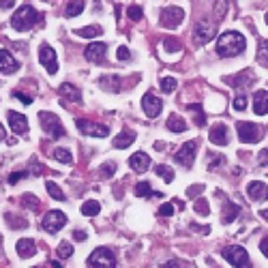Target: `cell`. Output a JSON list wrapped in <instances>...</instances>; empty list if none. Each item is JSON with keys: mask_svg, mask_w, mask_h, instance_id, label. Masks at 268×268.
<instances>
[{"mask_svg": "<svg viewBox=\"0 0 268 268\" xmlns=\"http://www.w3.org/2000/svg\"><path fill=\"white\" fill-rule=\"evenodd\" d=\"M245 47H247V41L238 30H228V33H223L217 39L215 51H217V56H221V58H232V56L243 54Z\"/></svg>", "mask_w": 268, "mask_h": 268, "instance_id": "obj_1", "label": "cell"}, {"mask_svg": "<svg viewBox=\"0 0 268 268\" xmlns=\"http://www.w3.org/2000/svg\"><path fill=\"white\" fill-rule=\"evenodd\" d=\"M39 19H41V15L37 13V9H33L30 5H24V7H19L15 15L11 17V26L15 30H28V28H33Z\"/></svg>", "mask_w": 268, "mask_h": 268, "instance_id": "obj_2", "label": "cell"}, {"mask_svg": "<svg viewBox=\"0 0 268 268\" xmlns=\"http://www.w3.org/2000/svg\"><path fill=\"white\" fill-rule=\"evenodd\" d=\"M39 122H41V129H43L49 138H65L67 136V131L63 127V122H60V118L56 114H51V112H41L39 114Z\"/></svg>", "mask_w": 268, "mask_h": 268, "instance_id": "obj_3", "label": "cell"}, {"mask_svg": "<svg viewBox=\"0 0 268 268\" xmlns=\"http://www.w3.org/2000/svg\"><path fill=\"white\" fill-rule=\"evenodd\" d=\"M88 268H116V255L108 247H97L88 255Z\"/></svg>", "mask_w": 268, "mask_h": 268, "instance_id": "obj_4", "label": "cell"}, {"mask_svg": "<svg viewBox=\"0 0 268 268\" xmlns=\"http://www.w3.org/2000/svg\"><path fill=\"white\" fill-rule=\"evenodd\" d=\"M221 255L228 260L234 268H251V260H249V253H247L245 247L240 245H230L225 247V249L221 251Z\"/></svg>", "mask_w": 268, "mask_h": 268, "instance_id": "obj_5", "label": "cell"}, {"mask_svg": "<svg viewBox=\"0 0 268 268\" xmlns=\"http://www.w3.org/2000/svg\"><path fill=\"white\" fill-rule=\"evenodd\" d=\"M215 35H217V24L206 17H202L200 22L193 26V43L195 45H206L210 39H215Z\"/></svg>", "mask_w": 268, "mask_h": 268, "instance_id": "obj_6", "label": "cell"}, {"mask_svg": "<svg viewBox=\"0 0 268 268\" xmlns=\"http://www.w3.org/2000/svg\"><path fill=\"white\" fill-rule=\"evenodd\" d=\"M198 148H200V140H191L187 144H182L178 148V152L174 154V161L180 163L184 168H191L193 161H195V154H198Z\"/></svg>", "mask_w": 268, "mask_h": 268, "instance_id": "obj_7", "label": "cell"}, {"mask_svg": "<svg viewBox=\"0 0 268 268\" xmlns=\"http://www.w3.org/2000/svg\"><path fill=\"white\" fill-rule=\"evenodd\" d=\"M65 225H67V215L60 212V210H49V212H45L43 221H41V228H43L47 234H56V232L63 230Z\"/></svg>", "mask_w": 268, "mask_h": 268, "instance_id": "obj_8", "label": "cell"}, {"mask_svg": "<svg viewBox=\"0 0 268 268\" xmlns=\"http://www.w3.org/2000/svg\"><path fill=\"white\" fill-rule=\"evenodd\" d=\"M77 129L84 133V136H90V138H105L110 136V129L105 125H99V122H92L88 118H77L75 120Z\"/></svg>", "mask_w": 268, "mask_h": 268, "instance_id": "obj_9", "label": "cell"}, {"mask_svg": "<svg viewBox=\"0 0 268 268\" xmlns=\"http://www.w3.org/2000/svg\"><path fill=\"white\" fill-rule=\"evenodd\" d=\"M236 129H238L240 142H245V144H255V142H260L264 138L262 136V129L257 127V125H251V122H238Z\"/></svg>", "mask_w": 268, "mask_h": 268, "instance_id": "obj_10", "label": "cell"}, {"mask_svg": "<svg viewBox=\"0 0 268 268\" xmlns=\"http://www.w3.org/2000/svg\"><path fill=\"white\" fill-rule=\"evenodd\" d=\"M184 22V11L180 7H168L161 15V26L163 28H178Z\"/></svg>", "mask_w": 268, "mask_h": 268, "instance_id": "obj_11", "label": "cell"}, {"mask_svg": "<svg viewBox=\"0 0 268 268\" xmlns=\"http://www.w3.org/2000/svg\"><path fill=\"white\" fill-rule=\"evenodd\" d=\"M39 60H41V65H43L47 69V73L49 75H54L56 71H58V60H56V51L51 49L47 43L41 45L39 49Z\"/></svg>", "mask_w": 268, "mask_h": 268, "instance_id": "obj_12", "label": "cell"}, {"mask_svg": "<svg viewBox=\"0 0 268 268\" xmlns=\"http://www.w3.org/2000/svg\"><path fill=\"white\" fill-rule=\"evenodd\" d=\"M142 108H144V112H146L148 118H157L161 114V110H163V101L159 97H154L152 92H146V95L142 97Z\"/></svg>", "mask_w": 268, "mask_h": 268, "instance_id": "obj_13", "label": "cell"}, {"mask_svg": "<svg viewBox=\"0 0 268 268\" xmlns=\"http://www.w3.org/2000/svg\"><path fill=\"white\" fill-rule=\"evenodd\" d=\"M7 120H9V127H11V131H15L17 136H24V133H28V118L24 114L9 110L7 112Z\"/></svg>", "mask_w": 268, "mask_h": 268, "instance_id": "obj_14", "label": "cell"}, {"mask_svg": "<svg viewBox=\"0 0 268 268\" xmlns=\"http://www.w3.org/2000/svg\"><path fill=\"white\" fill-rule=\"evenodd\" d=\"M105 54H108L105 43H90L84 49V56H86L88 63H103V60H105Z\"/></svg>", "mask_w": 268, "mask_h": 268, "instance_id": "obj_15", "label": "cell"}, {"mask_svg": "<svg viewBox=\"0 0 268 268\" xmlns=\"http://www.w3.org/2000/svg\"><path fill=\"white\" fill-rule=\"evenodd\" d=\"M247 195L255 202H264V200H268V184H264L260 180H253V182L247 184Z\"/></svg>", "mask_w": 268, "mask_h": 268, "instance_id": "obj_16", "label": "cell"}, {"mask_svg": "<svg viewBox=\"0 0 268 268\" xmlns=\"http://www.w3.org/2000/svg\"><path fill=\"white\" fill-rule=\"evenodd\" d=\"M17 60L9 54L7 49H0V73L3 75H11V73H17Z\"/></svg>", "mask_w": 268, "mask_h": 268, "instance_id": "obj_17", "label": "cell"}, {"mask_svg": "<svg viewBox=\"0 0 268 268\" xmlns=\"http://www.w3.org/2000/svg\"><path fill=\"white\" fill-rule=\"evenodd\" d=\"M129 166H131L133 172L142 174V172H146V170L152 166V161H150V157H148L146 152H136V154H133V157L129 159Z\"/></svg>", "mask_w": 268, "mask_h": 268, "instance_id": "obj_18", "label": "cell"}, {"mask_svg": "<svg viewBox=\"0 0 268 268\" xmlns=\"http://www.w3.org/2000/svg\"><path fill=\"white\" fill-rule=\"evenodd\" d=\"M15 251L19 257H33V255H37V245L33 238H19L15 245Z\"/></svg>", "mask_w": 268, "mask_h": 268, "instance_id": "obj_19", "label": "cell"}, {"mask_svg": "<svg viewBox=\"0 0 268 268\" xmlns=\"http://www.w3.org/2000/svg\"><path fill=\"white\" fill-rule=\"evenodd\" d=\"M223 200H225V204H223V215H221V221H223V223H232L236 217H238L240 206H238V204H234V202H230L228 198H225V195H223Z\"/></svg>", "mask_w": 268, "mask_h": 268, "instance_id": "obj_20", "label": "cell"}, {"mask_svg": "<svg viewBox=\"0 0 268 268\" xmlns=\"http://www.w3.org/2000/svg\"><path fill=\"white\" fill-rule=\"evenodd\" d=\"M210 142L212 144H217V146H225L230 140H228V127L225 125H215L212 129H210Z\"/></svg>", "mask_w": 268, "mask_h": 268, "instance_id": "obj_21", "label": "cell"}, {"mask_svg": "<svg viewBox=\"0 0 268 268\" xmlns=\"http://www.w3.org/2000/svg\"><path fill=\"white\" fill-rule=\"evenodd\" d=\"M253 110L260 116L268 112V90H257L253 95Z\"/></svg>", "mask_w": 268, "mask_h": 268, "instance_id": "obj_22", "label": "cell"}, {"mask_svg": "<svg viewBox=\"0 0 268 268\" xmlns=\"http://www.w3.org/2000/svg\"><path fill=\"white\" fill-rule=\"evenodd\" d=\"M58 92H60V97H63L65 101H71V103H79L82 101V92L73 84H63L58 88Z\"/></svg>", "mask_w": 268, "mask_h": 268, "instance_id": "obj_23", "label": "cell"}, {"mask_svg": "<svg viewBox=\"0 0 268 268\" xmlns=\"http://www.w3.org/2000/svg\"><path fill=\"white\" fill-rule=\"evenodd\" d=\"M136 142V133L133 131H122L120 136L114 138V148H127L131 144Z\"/></svg>", "mask_w": 268, "mask_h": 268, "instance_id": "obj_24", "label": "cell"}, {"mask_svg": "<svg viewBox=\"0 0 268 268\" xmlns=\"http://www.w3.org/2000/svg\"><path fill=\"white\" fill-rule=\"evenodd\" d=\"M5 219H7V225H9L11 230H24V228H28V221H26L24 217H17V215L7 212Z\"/></svg>", "mask_w": 268, "mask_h": 268, "instance_id": "obj_25", "label": "cell"}, {"mask_svg": "<svg viewBox=\"0 0 268 268\" xmlns=\"http://www.w3.org/2000/svg\"><path fill=\"white\" fill-rule=\"evenodd\" d=\"M136 195H138V198H146V195H150V198H161V193L152 191L150 182H138L136 184Z\"/></svg>", "mask_w": 268, "mask_h": 268, "instance_id": "obj_26", "label": "cell"}, {"mask_svg": "<svg viewBox=\"0 0 268 268\" xmlns=\"http://www.w3.org/2000/svg\"><path fill=\"white\" fill-rule=\"evenodd\" d=\"M170 131H174V133H182V131H187V122H184L180 116H176V114H172L170 118H168V125H166Z\"/></svg>", "mask_w": 268, "mask_h": 268, "instance_id": "obj_27", "label": "cell"}, {"mask_svg": "<svg viewBox=\"0 0 268 268\" xmlns=\"http://www.w3.org/2000/svg\"><path fill=\"white\" fill-rule=\"evenodd\" d=\"M212 13H215V22H223L225 13H228V0H215V7H212Z\"/></svg>", "mask_w": 268, "mask_h": 268, "instance_id": "obj_28", "label": "cell"}, {"mask_svg": "<svg viewBox=\"0 0 268 268\" xmlns=\"http://www.w3.org/2000/svg\"><path fill=\"white\" fill-rule=\"evenodd\" d=\"M84 11V0H71V3L65 7V15L67 17H75Z\"/></svg>", "mask_w": 268, "mask_h": 268, "instance_id": "obj_29", "label": "cell"}, {"mask_svg": "<svg viewBox=\"0 0 268 268\" xmlns=\"http://www.w3.org/2000/svg\"><path fill=\"white\" fill-rule=\"evenodd\" d=\"M101 210V204L97 200H88L82 204V215H86V217H95V215H99Z\"/></svg>", "mask_w": 268, "mask_h": 268, "instance_id": "obj_30", "label": "cell"}, {"mask_svg": "<svg viewBox=\"0 0 268 268\" xmlns=\"http://www.w3.org/2000/svg\"><path fill=\"white\" fill-rule=\"evenodd\" d=\"M99 84H101V88H105V90H120V77H112V75H105V77H101L99 79Z\"/></svg>", "mask_w": 268, "mask_h": 268, "instance_id": "obj_31", "label": "cell"}, {"mask_svg": "<svg viewBox=\"0 0 268 268\" xmlns=\"http://www.w3.org/2000/svg\"><path fill=\"white\" fill-rule=\"evenodd\" d=\"M75 33H77L82 39H92V37H99V35H103V30H101V26H86V28H79V30H75Z\"/></svg>", "mask_w": 268, "mask_h": 268, "instance_id": "obj_32", "label": "cell"}, {"mask_svg": "<svg viewBox=\"0 0 268 268\" xmlns=\"http://www.w3.org/2000/svg\"><path fill=\"white\" fill-rule=\"evenodd\" d=\"M189 110L195 112V125H198L200 129L206 127V116H204V112H202V108L198 105V103H189Z\"/></svg>", "mask_w": 268, "mask_h": 268, "instance_id": "obj_33", "label": "cell"}, {"mask_svg": "<svg viewBox=\"0 0 268 268\" xmlns=\"http://www.w3.org/2000/svg\"><path fill=\"white\" fill-rule=\"evenodd\" d=\"M45 187H47V191H49V195H51V198H54V200H58V202H65L67 200V195L63 193V189H58V184L56 182H47L45 184Z\"/></svg>", "mask_w": 268, "mask_h": 268, "instance_id": "obj_34", "label": "cell"}, {"mask_svg": "<svg viewBox=\"0 0 268 268\" xmlns=\"http://www.w3.org/2000/svg\"><path fill=\"white\" fill-rule=\"evenodd\" d=\"M56 253H58L60 260H67V257L73 255V245H71V243H60L58 249H56Z\"/></svg>", "mask_w": 268, "mask_h": 268, "instance_id": "obj_35", "label": "cell"}, {"mask_svg": "<svg viewBox=\"0 0 268 268\" xmlns=\"http://www.w3.org/2000/svg\"><path fill=\"white\" fill-rule=\"evenodd\" d=\"M51 157H54L56 161H63V163H71V161H73V157H71V152L67 148H54Z\"/></svg>", "mask_w": 268, "mask_h": 268, "instance_id": "obj_36", "label": "cell"}, {"mask_svg": "<svg viewBox=\"0 0 268 268\" xmlns=\"http://www.w3.org/2000/svg\"><path fill=\"white\" fill-rule=\"evenodd\" d=\"M154 172H157V176H161L166 182H172V180H174V172H172L170 166H157V168H154Z\"/></svg>", "mask_w": 268, "mask_h": 268, "instance_id": "obj_37", "label": "cell"}, {"mask_svg": "<svg viewBox=\"0 0 268 268\" xmlns=\"http://www.w3.org/2000/svg\"><path fill=\"white\" fill-rule=\"evenodd\" d=\"M114 172H116V163H114V161H108V163H103V166L99 168L101 178H110V176H114Z\"/></svg>", "mask_w": 268, "mask_h": 268, "instance_id": "obj_38", "label": "cell"}, {"mask_svg": "<svg viewBox=\"0 0 268 268\" xmlns=\"http://www.w3.org/2000/svg\"><path fill=\"white\" fill-rule=\"evenodd\" d=\"M178 86V82L174 77H161V90L166 92V95H170V92H174Z\"/></svg>", "mask_w": 268, "mask_h": 268, "instance_id": "obj_39", "label": "cell"}, {"mask_svg": "<svg viewBox=\"0 0 268 268\" xmlns=\"http://www.w3.org/2000/svg\"><path fill=\"white\" fill-rule=\"evenodd\" d=\"M193 210L198 212V215H202V217H206V215L210 212L208 202H206V200H198V202H195V206H193Z\"/></svg>", "mask_w": 268, "mask_h": 268, "instance_id": "obj_40", "label": "cell"}, {"mask_svg": "<svg viewBox=\"0 0 268 268\" xmlns=\"http://www.w3.org/2000/svg\"><path fill=\"white\" fill-rule=\"evenodd\" d=\"M163 49H166V51H180L182 45L178 43L176 39H166V41H163Z\"/></svg>", "mask_w": 268, "mask_h": 268, "instance_id": "obj_41", "label": "cell"}, {"mask_svg": "<svg viewBox=\"0 0 268 268\" xmlns=\"http://www.w3.org/2000/svg\"><path fill=\"white\" fill-rule=\"evenodd\" d=\"M127 15H129L131 22H140V19H142V7H129Z\"/></svg>", "mask_w": 268, "mask_h": 268, "instance_id": "obj_42", "label": "cell"}, {"mask_svg": "<svg viewBox=\"0 0 268 268\" xmlns=\"http://www.w3.org/2000/svg\"><path fill=\"white\" fill-rule=\"evenodd\" d=\"M22 206H26V208H28V206H30V208H33V210H37V206H39V200L35 198V195H22Z\"/></svg>", "mask_w": 268, "mask_h": 268, "instance_id": "obj_43", "label": "cell"}, {"mask_svg": "<svg viewBox=\"0 0 268 268\" xmlns=\"http://www.w3.org/2000/svg\"><path fill=\"white\" fill-rule=\"evenodd\" d=\"M13 97H15V99H19V101H22L24 105H30V103H33V97H30V95H24L22 90H15V92H13Z\"/></svg>", "mask_w": 268, "mask_h": 268, "instance_id": "obj_44", "label": "cell"}, {"mask_svg": "<svg viewBox=\"0 0 268 268\" xmlns=\"http://www.w3.org/2000/svg\"><path fill=\"white\" fill-rule=\"evenodd\" d=\"M28 176V170H24V172H15V174H11L9 176V184H15V182H19L22 178H26Z\"/></svg>", "mask_w": 268, "mask_h": 268, "instance_id": "obj_45", "label": "cell"}, {"mask_svg": "<svg viewBox=\"0 0 268 268\" xmlns=\"http://www.w3.org/2000/svg\"><path fill=\"white\" fill-rule=\"evenodd\" d=\"M247 108V97L245 95H240V97H236L234 99V110H238V112H243Z\"/></svg>", "mask_w": 268, "mask_h": 268, "instance_id": "obj_46", "label": "cell"}, {"mask_svg": "<svg viewBox=\"0 0 268 268\" xmlns=\"http://www.w3.org/2000/svg\"><path fill=\"white\" fill-rule=\"evenodd\" d=\"M172 215H174L172 204H163L161 208H159V217H172Z\"/></svg>", "mask_w": 268, "mask_h": 268, "instance_id": "obj_47", "label": "cell"}, {"mask_svg": "<svg viewBox=\"0 0 268 268\" xmlns=\"http://www.w3.org/2000/svg\"><path fill=\"white\" fill-rule=\"evenodd\" d=\"M43 172H45V168L41 166V163L30 161V174H35V176H39V174H43Z\"/></svg>", "mask_w": 268, "mask_h": 268, "instance_id": "obj_48", "label": "cell"}, {"mask_svg": "<svg viewBox=\"0 0 268 268\" xmlns=\"http://www.w3.org/2000/svg\"><path fill=\"white\" fill-rule=\"evenodd\" d=\"M200 193H204V184H193V187L187 189L189 198H195V195H200Z\"/></svg>", "mask_w": 268, "mask_h": 268, "instance_id": "obj_49", "label": "cell"}, {"mask_svg": "<svg viewBox=\"0 0 268 268\" xmlns=\"http://www.w3.org/2000/svg\"><path fill=\"white\" fill-rule=\"evenodd\" d=\"M118 60H129L131 58V51H129V47H125V45H120L118 47Z\"/></svg>", "mask_w": 268, "mask_h": 268, "instance_id": "obj_50", "label": "cell"}, {"mask_svg": "<svg viewBox=\"0 0 268 268\" xmlns=\"http://www.w3.org/2000/svg\"><path fill=\"white\" fill-rule=\"evenodd\" d=\"M257 163H260L262 168H266V166H268V148L260 150V154H257Z\"/></svg>", "mask_w": 268, "mask_h": 268, "instance_id": "obj_51", "label": "cell"}, {"mask_svg": "<svg viewBox=\"0 0 268 268\" xmlns=\"http://www.w3.org/2000/svg\"><path fill=\"white\" fill-rule=\"evenodd\" d=\"M260 251L268 257V236H264V238H262V243H260Z\"/></svg>", "mask_w": 268, "mask_h": 268, "instance_id": "obj_52", "label": "cell"}, {"mask_svg": "<svg viewBox=\"0 0 268 268\" xmlns=\"http://www.w3.org/2000/svg\"><path fill=\"white\" fill-rule=\"evenodd\" d=\"M15 5V0H0V9H11Z\"/></svg>", "mask_w": 268, "mask_h": 268, "instance_id": "obj_53", "label": "cell"}, {"mask_svg": "<svg viewBox=\"0 0 268 268\" xmlns=\"http://www.w3.org/2000/svg\"><path fill=\"white\" fill-rule=\"evenodd\" d=\"M73 238H75V240H86V232L75 230V232H73Z\"/></svg>", "mask_w": 268, "mask_h": 268, "instance_id": "obj_54", "label": "cell"}, {"mask_svg": "<svg viewBox=\"0 0 268 268\" xmlns=\"http://www.w3.org/2000/svg\"><path fill=\"white\" fill-rule=\"evenodd\" d=\"M191 230H193V232H202V234H208V232H210V228H200V225H195V223L191 225Z\"/></svg>", "mask_w": 268, "mask_h": 268, "instance_id": "obj_55", "label": "cell"}, {"mask_svg": "<svg viewBox=\"0 0 268 268\" xmlns=\"http://www.w3.org/2000/svg\"><path fill=\"white\" fill-rule=\"evenodd\" d=\"M161 268H180V262H178V260H172V262H168V264H163Z\"/></svg>", "mask_w": 268, "mask_h": 268, "instance_id": "obj_56", "label": "cell"}, {"mask_svg": "<svg viewBox=\"0 0 268 268\" xmlns=\"http://www.w3.org/2000/svg\"><path fill=\"white\" fill-rule=\"evenodd\" d=\"M0 140H5V129H3V125H0Z\"/></svg>", "mask_w": 268, "mask_h": 268, "instance_id": "obj_57", "label": "cell"}, {"mask_svg": "<svg viewBox=\"0 0 268 268\" xmlns=\"http://www.w3.org/2000/svg\"><path fill=\"white\" fill-rule=\"evenodd\" d=\"M51 268H63V266H60L58 262H51Z\"/></svg>", "mask_w": 268, "mask_h": 268, "instance_id": "obj_58", "label": "cell"}, {"mask_svg": "<svg viewBox=\"0 0 268 268\" xmlns=\"http://www.w3.org/2000/svg\"><path fill=\"white\" fill-rule=\"evenodd\" d=\"M260 215H262V217H264V219H268V210H262Z\"/></svg>", "mask_w": 268, "mask_h": 268, "instance_id": "obj_59", "label": "cell"}, {"mask_svg": "<svg viewBox=\"0 0 268 268\" xmlns=\"http://www.w3.org/2000/svg\"><path fill=\"white\" fill-rule=\"evenodd\" d=\"M264 22H266V26H268V13H266V15H264Z\"/></svg>", "mask_w": 268, "mask_h": 268, "instance_id": "obj_60", "label": "cell"}, {"mask_svg": "<svg viewBox=\"0 0 268 268\" xmlns=\"http://www.w3.org/2000/svg\"><path fill=\"white\" fill-rule=\"evenodd\" d=\"M0 243H3V240H0Z\"/></svg>", "mask_w": 268, "mask_h": 268, "instance_id": "obj_61", "label": "cell"}]
</instances>
